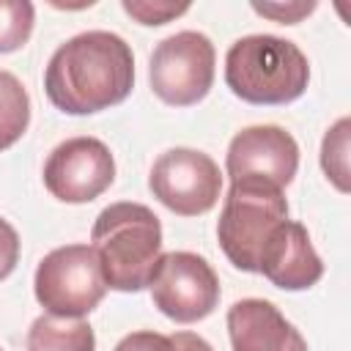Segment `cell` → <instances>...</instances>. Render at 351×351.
<instances>
[{
    "mask_svg": "<svg viewBox=\"0 0 351 351\" xmlns=\"http://www.w3.org/2000/svg\"><path fill=\"white\" fill-rule=\"evenodd\" d=\"M134 88L132 47L110 30H85L63 41L47 69L44 93L66 115H93L121 104Z\"/></svg>",
    "mask_w": 351,
    "mask_h": 351,
    "instance_id": "6da1fadb",
    "label": "cell"
},
{
    "mask_svg": "<svg viewBox=\"0 0 351 351\" xmlns=\"http://www.w3.org/2000/svg\"><path fill=\"white\" fill-rule=\"evenodd\" d=\"M90 247L107 288L137 293L148 288L162 258V222L143 203H112L99 211Z\"/></svg>",
    "mask_w": 351,
    "mask_h": 351,
    "instance_id": "7a4b0ae2",
    "label": "cell"
},
{
    "mask_svg": "<svg viewBox=\"0 0 351 351\" xmlns=\"http://www.w3.org/2000/svg\"><path fill=\"white\" fill-rule=\"evenodd\" d=\"M228 88L250 104H291L310 82L307 55L288 38L255 33L236 38L225 55Z\"/></svg>",
    "mask_w": 351,
    "mask_h": 351,
    "instance_id": "3957f363",
    "label": "cell"
},
{
    "mask_svg": "<svg viewBox=\"0 0 351 351\" xmlns=\"http://www.w3.org/2000/svg\"><path fill=\"white\" fill-rule=\"evenodd\" d=\"M288 219V200L282 189L233 181L217 222V239L225 258L241 271H258L261 252L277 225Z\"/></svg>",
    "mask_w": 351,
    "mask_h": 351,
    "instance_id": "277c9868",
    "label": "cell"
},
{
    "mask_svg": "<svg viewBox=\"0 0 351 351\" xmlns=\"http://www.w3.org/2000/svg\"><path fill=\"white\" fill-rule=\"evenodd\" d=\"M33 293L49 315L85 318L99 307L107 285L90 244H66L47 252L33 277Z\"/></svg>",
    "mask_w": 351,
    "mask_h": 351,
    "instance_id": "5b68a950",
    "label": "cell"
},
{
    "mask_svg": "<svg viewBox=\"0 0 351 351\" xmlns=\"http://www.w3.org/2000/svg\"><path fill=\"white\" fill-rule=\"evenodd\" d=\"M217 52L206 33L181 30L159 41L151 52L148 80L151 90L173 107H192L203 101L214 85Z\"/></svg>",
    "mask_w": 351,
    "mask_h": 351,
    "instance_id": "8992f818",
    "label": "cell"
},
{
    "mask_svg": "<svg viewBox=\"0 0 351 351\" xmlns=\"http://www.w3.org/2000/svg\"><path fill=\"white\" fill-rule=\"evenodd\" d=\"M154 307L176 324H195L219 304V277L197 252H165L148 282Z\"/></svg>",
    "mask_w": 351,
    "mask_h": 351,
    "instance_id": "52a82bcc",
    "label": "cell"
},
{
    "mask_svg": "<svg viewBox=\"0 0 351 351\" xmlns=\"http://www.w3.org/2000/svg\"><path fill=\"white\" fill-rule=\"evenodd\" d=\"M148 189L173 214L200 217L217 206L222 173L219 165L197 148H170L154 162Z\"/></svg>",
    "mask_w": 351,
    "mask_h": 351,
    "instance_id": "ba28073f",
    "label": "cell"
},
{
    "mask_svg": "<svg viewBox=\"0 0 351 351\" xmlns=\"http://www.w3.org/2000/svg\"><path fill=\"white\" fill-rule=\"evenodd\" d=\"M115 181V159L96 137H69L44 162V186L60 203H90Z\"/></svg>",
    "mask_w": 351,
    "mask_h": 351,
    "instance_id": "9c48e42d",
    "label": "cell"
},
{
    "mask_svg": "<svg viewBox=\"0 0 351 351\" xmlns=\"http://www.w3.org/2000/svg\"><path fill=\"white\" fill-rule=\"evenodd\" d=\"M225 170L230 176V184L252 181L282 189L293 181L299 170V145L282 126H247L230 140Z\"/></svg>",
    "mask_w": 351,
    "mask_h": 351,
    "instance_id": "30bf717a",
    "label": "cell"
},
{
    "mask_svg": "<svg viewBox=\"0 0 351 351\" xmlns=\"http://www.w3.org/2000/svg\"><path fill=\"white\" fill-rule=\"evenodd\" d=\"M258 274L282 291H307L324 277V261L302 222L285 219L274 228L261 252Z\"/></svg>",
    "mask_w": 351,
    "mask_h": 351,
    "instance_id": "8fae6325",
    "label": "cell"
},
{
    "mask_svg": "<svg viewBox=\"0 0 351 351\" xmlns=\"http://www.w3.org/2000/svg\"><path fill=\"white\" fill-rule=\"evenodd\" d=\"M233 351H307L302 332L266 299H239L228 310Z\"/></svg>",
    "mask_w": 351,
    "mask_h": 351,
    "instance_id": "7c38bea8",
    "label": "cell"
},
{
    "mask_svg": "<svg viewBox=\"0 0 351 351\" xmlns=\"http://www.w3.org/2000/svg\"><path fill=\"white\" fill-rule=\"evenodd\" d=\"M27 351H96V337L85 318L44 313L27 329Z\"/></svg>",
    "mask_w": 351,
    "mask_h": 351,
    "instance_id": "4fadbf2b",
    "label": "cell"
},
{
    "mask_svg": "<svg viewBox=\"0 0 351 351\" xmlns=\"http://www.w3.org/2000/svg\"><path fill=\"white\" fill-rule=\"evenodd\" d=\"M30 126V96L25 85L0 69V151L11 148Z\"/></svg>",
    "mask_w": 351,
    "mask_h": 351,
    "instance_id": "5bb4252c",
    "label": "cell"
},
{
    "mask_svg": "<svg viewBox=\"0 0 351 351\" xmlns=\"http://www.w3.org/2000/svg\"><path fill=\"white\" fill-rule=\"evenodd\" d=\"M348 134H351V121L340 118L321 143V167L326 173V178L340 189L348 192L351 189V176H348Z\"/></svg>",
    "mask_w": 351,
    "mask_h": 351,
    "instance_id": "9a60e30c",
    "label": "cell"
},
{
    "mask_svg": "<svg viewBox=\"0 0 351 351\" xmlns=\"http://www.w3.org/2000/svg\"><path fill=\"white\" fill-rule=\"evenodd\" d=\"M36 25V8L27 0H0V55L27 44Z\"/></svg>",
    "mask_w": 351,
    "mask_h": 351,
    "instance_id": "2e32d148",
    "label": "cell"
},
{
    "mask_svg": "<svg viewBox=\"0 0 351 351\" xmlns=\"http://www.w3.org/2000/svg\"><path fill=\"white\" fill-rule=\"evenodd\" d=\"M121 8L132 16V19H137L140 25H148V27H154V25H165V22H170V19H176V16H181V14H186L189 11V3H151V0H123L121 3Z\"/></svg>",
    "mask_w": 351,
    "mask_h": 351,
    "instance_id": "e0dca14e",
    "label": "cell"
},
{
    "mask_svg": "<svg viewBox=\"0 0 351 351\" xmlns=\"http://www.w3.org/2000/svg\"><path fill=\"white\" fill-rule=\"evenodd\" d=\"M252 11L280 25H296L302 22V16L315 11V3H252Z\"/></svg>",
    "mask_w": 351,
    "mask_h": 351,
    "instance_id": "ac0fdd59",
    "label": "cell"
},
{
    "mask_svg": "<svg viewBox=\"0 0 351 351\" xmlns=\"http://www.w3.org/2000/svg\"><path fill=\"white\" fill-rule=\"evenodd\" d=\"M112 351H176V346L167 335L143 329V332H132V335L121 337Z\"/></svg>",
    "mask_w": 351,
    "mask_h": 351,
    "instance_id": "d6986e66",
    "label": "cell"
},
{
    "mask_svg": "<svg viewBox=\"0 0 351 351\" xmlns=\"http://www.w3.org/2000/svg\"><path fill=\"white\" fill-rule=\"evenodd\" d=\"M19 263V236L8 219L0 217V280H5Z\"/></svg>",
    "mask_w": 351,
    "mask_h": 351,
    "instance_id": "ffe728a7",
    "label": "cell"
},
{
    "mask_svg": "<svg viewBox=\"0 0 351 351\" xmlns=\"http://www.w3.org/2000/svg\"><path fill=\"white\" fill-rule=\"evenodd\" d=\"M170 340H173L176 351H214L211 343L195 332H176V335H170Z\"/></svg>",
    "mask_w": 351,
    "mask_h": 351,
    "instance_id": "44dd1931",
    "label": "cell"
},
{
    "mask_svg": "<svg viewBox=\"0 0 351 351\" xmlns=\"http://www.w3.org/2000/svg\"><path fill=\"white\" fill-rule=\"evenodd\" d=\"M0 351H3V348H0Z\"/></svg>",
    "mask_w": 351,
    "mask_h": 351,
    "instance_id": "7402d4cb",
    "label": "cell"
}]
</instances>
